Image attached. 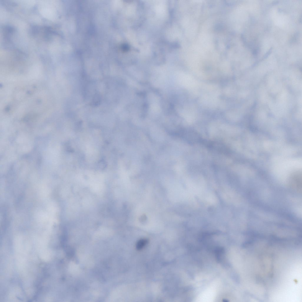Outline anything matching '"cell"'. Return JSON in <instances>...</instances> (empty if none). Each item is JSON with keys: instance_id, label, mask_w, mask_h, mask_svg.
I'll return each mask as SVG.
<instances>
[{"instance_id": "cell-1", "label": "cell", "mask_w": 302, "mask_h": 302, "mask_svg": "<svg viewBox=\"0 0 302 302\" xmlns=\"http://www.w3.org/2000/svg\"><path fill=\"white\" fill-rule=\"evenodd\" d=\"M148 241L147 239H142L139 240L137 244L136 247L138 250H140L147 244Z\"/></svg>"}]
</instances>
